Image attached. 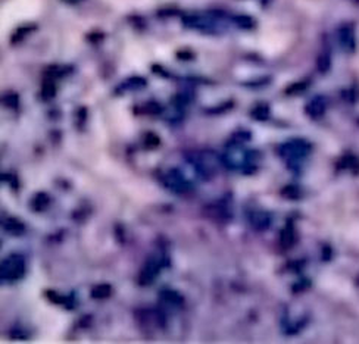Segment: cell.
<instances>
[{"label": "cell", "mask_w": 359, "mask_h": 344, "mask_svg": "<svg viewBox=\"0 0 359 344\" xmlns=\"http://www.w3.org/2000/svg\"><path fill=\"white\" fill-rule=\"evenodd\" d=\"M284 152L288 158L292 159L304 158L308 152V144L304 143V141H293L290 144H286Z\"/></svg>", "instance_id": "obj_1"}, {"label": "cell", "mask_w": 359, "mask_h": 344, "mask_svg": "<svg viewBox=\"0 0 359 344\" xmlns=\"http://www.w3.org/2000/svg\"><path fill=\"white\" fill-rule=\"evenodd\" d=\"M340 44L346 49V50H354L355 49V32L352 31V28L349 26H344L340 29Z\"/></svg>", "instance_id": "obj_2"}, {"label": "cell", "mask_w": 359, "mask_h": 344, "mask_svg": "<svg viewBox=\"0 0 359 344\" xmlns=\"http://www.w3.org/2000/svg\"><path fill=\"white\" fill-rule=\"evenodd\" d=\"M324 109H326V103L322 99H315L312 100L308 106V112L312 116H320L324 113Z\"/></svg>", "instance_id": "obj_3"}]
</instances>
